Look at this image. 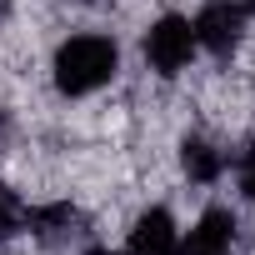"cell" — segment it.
<instances>
[{"mask_svg": "<svg viewBox=\"0 0 255 255\" xmlns=\"http://www.w3.org/2000/svg\"><path fill=\"white\" fill-rule=\"evenodd\" d=\"M180 255H235V215L230 210H205L180 235Z\"/></svg>", "mask_w": 255, "mask_h": 255, "instance_id": "5b68a950", "label": "cell"}, {"mask_svg": "<svg viewBox=\"0 0 255 255\" xmlns=\"http://www.w3.org/2000/svg\"><path fill=\"white\" fill-rule=\"evenodd\" d=\"M245 10H240V0H205V5L190 15V25H195V45L200 50H210L215 60H225V55H235L240 50V40H245Z\"/></svg>", "mask_w": 255, "mask_h": 255, "instance_id": "3957f363", "label": "cell"}, {"mask_svg": "<svg viewBox=\"0 0 255 255\" xmlns=\"http://www.w3.org/2000/svg\"><path fill=\"white\" fill-rule=\"evenodd\" d=\"M235 185H240V195H245V200H255V140L235 155Z\"/></svg>", "mask_w": 255, "mask_h": 255, "instance_id": "ba28073f", "label": "cell"}, {"mask_svg": "<svg viewBox=\"0 0 255 255\" xmlns=\"http://www.w3.org/2000/svg\"><path fill=\"white\" fill-rule=\"evenodd\" d=\"M240 10H245V15H250V20H255V0H240Z\"/></svg>", "mask_w": 255, "mask_h": 255, "instance_id": "9c48e42d", "label": "cell"}, {"mask_svg": "<svg viewBox=\"0 0 255 255\" xmlns=\"http://www.w3.org/2000/svg\"><path fill=\"white\" fill-rule=\"evenodd\" d=\"M20 220H25V205L15 200V190H10L5 180H0V235H10Z\"/></svg>", "mask_w": 255, "mask_h": 255, "instance_id": "52a82bcc", "label": "cell"}, {"mask_svg": "<svg viewBox=\"0 0 255 255\" xmlns=\"http://www.w3.org/2000/svg\"><path fill=\"white\" fill-rule=\"evenodd\" d=\"M115 70H120V50H115L110 35H95V30L60 40V45H55V60H50L55 90L70 95V100L105 90V85L115 80Z\"/></svg>", "mask_w": 255, "mask_h": 255, "instance_id": "6da1fadb", "label": "cell"}, {"mask_svg": "<svg viewBox=\"0 0 255 255\" xmlns=\"http://www.w3.org/2000/svg\"><path fill=\"white\" fill-rule=\"evenodd\" d=\"M180 165H185V175H190L195 185H215V180L225 175V150H220L215 140H205V135H190V140L180 145Z\"/></svg>", "mask_w": 255, "mask_h": 255, "instance_id": "8992f818", "label": "cell"}, {"mask_svg": "<svg viewBox=\"0 0 255 255\" xmlns=\"http://www.w3.org/2000/svg\"><path fill=\"white\" fill-rule=\"evenodd\" d=\"M195 25H190V15H160L150 30H145V65L155 70V75H180V70H190V60H195Z\"/></svg>", "mask_w": 255, "mask_h": 255, "instance_id": "7a4b0ae2", "label": "cell"}, {"mask_svg": "<svg viewBox=\"0 0 255 255\" xmlns=\"http://www.w3.org/2000/svg\"><path fill=\"white\" fill-rule=\"evenodd\" d=\"M120 255H180V225H175V215H170L165 205H150V210L130 225Z\"/></svg>", "mask_w": 255, "mask_h": 255, "instance_id": "277c9868", "label": "cell"}]
</instances>
